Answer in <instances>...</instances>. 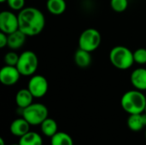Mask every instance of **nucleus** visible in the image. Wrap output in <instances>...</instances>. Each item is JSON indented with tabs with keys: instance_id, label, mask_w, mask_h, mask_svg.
Listing matches in <instances>:
<instances>
[{
	"instance_id": "obj_17",
	"label": "nucleus",
	"mask_w": 146,
	"mask_h": 145,
	"mask_svg": "<svg viewBox=\"0 0 146 145\" xmlns=\"http://www.w3.org/2000/svg\"><path fill=\"white\" fill-rule=\"evenodd\" d=\"M40 129L42 133L48 138H52L58 131V126L54 119L47 118L40 125Z\"/></svg>"
},
{
	"instance_id": "obj_22",
	"label": "nucleus",
	"mask_w": 146,
	"mask_h": 145,
	"mask_svg": "<svg viewBox=\"0 0 146 145\" xmlns=\"http://www.w3.org/2000/svg\"><path fill=\"white\" fill-rule=\"evenodd\" d=\"M134 62L139 65H145L146 64V49L145 48H139L133 52Z\"/></svg>"
},
{
	"instance_id": "obj_24",
	"label": "nucleus",
	"mask_w": 146,
	"mask_h": 145,
	"mask_svg": "<svg viewBox=\"0 0 146 145\" xmlns=\"http://www.w3.org/2000/svg\"><path fill=\"white\" fill-rule=\"evenodd\" d=\"M8 46V34L0 32V48L3 49Z\"/></svg>"
},
{
	"instance_id": "obj_15",
	"label": "nucleus",
	"mask_w": 146,
	"mask_h": 145,
	"mask_svg": "<svg viewBox=\"0 0 146 145\" xmlns=\"http://www.w3.org/2000/svg\"><path fill=\"white\" fill-rule=\"evenodd\" d=\"M74 60L75 64L81 68H86L87 67H89L92 63V56H91V52L81 50V49H78L75 53H74Z\"/></svg>"
},
{
	"instance_id": "obj_13",
	"label": "nucleus",
	"mask_w": 146,
	"mask_h": 145,
	"mask_svg": "<svg viewBox=\"0 0 146 145\" xmlns=\"http://www.w3.org/2000/svg\"><path fill=\"white\" fill-rule=\"evenodd\" d=\"M27 35L21 30H17L10 34H8V47L11 50H17L21 49L27 39Z\"/></svg>"
},
{
	"instance_id": "obj_12",
	"label": "nucleus",
	"mask_w": 146,
	"mask_h": 145,
	"mask_svg": "<svg viewBox=\"0 0 146 145\" xmlns=\"http://www.w3.org/2000/svg\"><path fill=\"white\" fill-rule=\"evenodd\" d=\"M127 124L131 131L140 132L146 127V113L129 115Z\"/></svg>"
},
{
	"instance_id": "obj_27",
	"label": "nucleus",
	"mask_w": 146,
	"mask_h": 145,
	"mask_svg": "<svg viewBox=\"0 0 146 145\" xmlns=\"http://www.w3.org/2000/svg\"><path fill=\"white\" fill-rule=\"evenodd\" d=\"M11 145H20V144H19V143H18V144H11Z\"/></svg>"
},
{
	"instance_id": "obj_4",
	"label": "nucleus",
	"mask_w": 146,
	"mask_h": 145,
	"mask_svg": "<svg viewBox=\"0 0 146 145\" xmlns=\"http://www.w3.org/2000/svg\"><path fill=\"white\" fill-rule=\"evenodd\" d=\"M49 110L47 107L39 103H33L28 107L22 109V117L31 126H40L48 118Z\"/></svg>"
},
{
	"instance_id": "obj_10",
	"label": "nucleus",
	"mask_w": 146,
	"mask_h": 145,
	"mask_svg": "<svg viewBox=\"0 0 146 145\" xmlns=\"http://www.w3.org/2000/svg\"><path fill=\"white\" fill-rule=\"evenodd\" d=\"M130 81L136 90L146 91V68H139L134 69L131 73Z\"/></svg>"
},
{
	"instance_id": "obj_26",
	"label": "nucleus",
	"mask_w": 146,
	"mask_h": 145,
	"mask_svg": "<svg viewBox=\"0 0 146 145\" xmlns=\"http://www.w3.org/2000/svg\"><path fill=\"white\" fill-rule=\"evenodd\" d=\"M6 1H7V0H0V2H1V3H5Z\"/></svg>"
},
{
	"instance_id": "obj_2",
	"label": "nucleus",
	"mask_w": 146,
	"mask_h": 145,
	"mask_svg": "<svg viewBox=\"0 0 146 145\" xmlns=\"http://www.w3.org/2000/svg\"><path fill=\"white\" fill-rule=\"evenodd\" d=\"M122 109L129 115L142 114L146 106V97L143 91L139 90H131L125 92L121 99Z\"/></svg>"
},
{
	"instance_id": "obj_5",
	"label": "nucleus",
	"mask_w": 146,
	"mask_h": 145,
	"mask_svg": "<svg viewBox=\"0 0 146 145\" xmlns=\"http://www.w3.org/2000/svg\"><path fill=\"white\" fill-rule=\"evenodd\" d=\"M38 67V58L32 50H25L19 56L16 68L21 76H33Z\"/></svg>"
},
{
	"instance_id": "obj_8",
	"label": "nucleus",
	"mask_w": 146,
	"mask_h": 145,
	"mask_svg": "<svg viewBox=\"0 0 146 145\" xmlns=\"http://www.w3.org/2000/svg\"><path fill=\"white\" fill-rule=\"evenodd\" d=\"M19 30L18 15L12 10H3L0 13V31L6 34H10Z\"/></svg>"
},
{
	"instance_id": "obj_9",
	"label": "nucleus",
	"mask_w": 146,
	"mask_h": 145,
	"mask_svg": "<svg viewBox=\"0 0 146 145\" xmlns=\"http://www.w3.org/2000/svg\"><path fill=\"white\" fill-rule=\"evenodd\" d=\"M21 74L15 66L5 65L0 69V82L5 86L15 85Z\"/></svg>"
},
{
	"instance_id": "obj_3",
	"label": "nucleus",
	"mask_w": 146,
	"mask_h": 145,
	"mask_svg": "<svg viewBox=\"0 0 146 145\" xmlns=\"http://www.w3.org/2000/svg\"><path fill=\"white\" fill-rule=\"evenodd\" d=\"M110 61L111 64L120 70H127L133 65V52L126 46L117 45L110 51Z\"/></svg>"
},
{
	"instance_id": "obj_14",
	"label": "nucleus",
	"mask_w": 146,
	"mask_h": 145,
	"mask_svg": "<svg viewBox=\"0 0 146 145\" xmlns=\"http://www.w3.org/2000/svg\"><path fill=\"white\" fill-rule=\"evenodd\" d=\"M33 96L27 88L21 89L15 95V103L18 108L25 109L31 105L33 101Z\"/></svg>"
},
{
	"instance_id": "obj_21",
	"label": "nucleus",
	"mask_w": 146,
	"mask_h": 145,
	"mask_svg": "<svg viewBox=\"0 0 146 145\" xmlns=\"http://www.w3.org/2000/svg\"><path fill=\"white\" fill-rule=\"evenodd\" d=\"M19 56L20 55H18L16 52H15V50H10V51L7 52L3 57V62H4L5 65L16 67V64L19 60Z\"/></svg>"
},
{
	"instance_id": "obj_16",
	"label": "nucleus",
	"mask_w": 146,
	"mask_h": 145,
	"mask_svg": "<svg viewBox=\"0 0 146 145\" xmlns=\"http://www.w3.org/2000/svg\"><path fill=\"white\" fill-rule=\"evenodd\" d=\"M46 9L53 15H61L67 9V3L65 0H47Z\"/></svg>"
},
{
	"instance_id": "obj_18",
	"label": "nucleus",
	"mask_w": 146,
	"mask_h": 145,
	"mask_svg": "<svg viewBox=\"0 0 146 145\" xmlns=\"http://www.w3.org/2000/svg\"><path fill=\"white\" fill-rule=\"evenodd\" d=\"M20 145H43L41 136L34 132H28L27 134L20 138Z\"/></svg>"
},
{
	"instance_id": "obj_7",
	"label": "nucleus",
	"mask_w": 146,
	"mask_h": 145,
	"mask_svg": "<svg viewBox=\"0 0 146 145\" xmlns=\"http://www.w3.org/2000/svg\"><path fill=\"white\" fill-rule=\"evenodd\" d=\"M27 89L33 94L34 98H41L46 95L49 90V83L47 79L40 74H33L31 76Z\"/></svg>"
},
{
	"instance_id": "obj_28",
	"label": "nucleus",
	"mask_w": 146,
	"mask_h": 145,
	"mask_svg": "<svg viewBox=\"0 0 146 145\" xmlns=\"http://www.w3.org/2000/svg\"><path fill=\"white\" fill-rule=\"evenodd\" d=\"M145 113H146V106H145Z\"/></svg>"
},
{
	"instance_id": "obj_25",
	"label": "nucleus",
	"mask_w": 146,
	"mask_h": 145,
	"mask_svg": "<svg viewBox=\"0 0 146 145\" xmlns=\"http://www.w3.org/2000/svg\"><path fill=\"white\" fill-rule=\"evenodd\" d=\"M0 145H5L4 144V140L2 138H0Z\"/></svg>"
},
{
	"instance_id": "obj_11",
	"label": "nucleus",
	"mask_w": 146,
	"mask_h": 145,
	"mask_svg": "<svg viewBox=\"0 0 146 145\" xmlns=\"http://www.w3.org/2000/svg\"><path fill=\"white\" fill-rule=\"evenodd\" d=\"M30 126L31 125L23 117H21L12 121L9 130L12 135L21 138L30 132Z\"/></svg>"
},
{
	"instance_id": "obj_19",
	"label": "nucleus",
	"mask_w": 146,
	"mask_h": 145,
	"mask_svg": "<svg viewBox=\"0 0 146 145\" xmlns=\"http://www.w3.org/2000/svg\"><path fill=\"white\" fill-rule=\"evenodd\" d=\"M50 138V145H74L71 136L63 132H57Z\"/></svg>"
},
{
	"instance_id": "obj_1",
	"label": "nucleus",
	"mask_w": 146,
	"mask_h": 145,
	"mask_svg": "<svg viewBox=\"0 0 146 145\" xmlns=\"http://www.w3.org/2000/svg\"><path fill=\"white\" fill-rule=\"evenodd\" d=\"M19 30L27 37H34L42 32L45 26L43 12L35 7H25L18 14Z\"/></svg>"
},
{
	"instance_id": "obj_20",
	"label": "nucleus",
	"mask_w": 146,
	"mask_h": 145,
	"mask_svg": "<svg viewBox=\"0 0 146 145\" xmlns=\"http://www.w3.org/2000/svg\"><path fill=\"white\" fill-rule=\"evenodd\" d=\"M110 6L114 11L121 13L127 9L128 0H110Z\"/></svg>"
},
{
	"instance_id": "obj_29",
	"label": "nucleus",
	"mask_w": 146,
	"mask_h": 145,
	"mask_svg": "<svg viewBox=\"0 0 146 145\" xmlns=\"http://www.w3.org/2000/svg\"><path fill=\"white\" fill-rule=\"evenodd\" d=\"M145 139H146V129H145Z\"/></svg>"
},
{
	"instance_id": "obj_23",
	"label": "nucleus",
	"mask_w": 146,
	"mask_h": 145,
	"mask_svg": "<svg viewBox=\"0 0 146 145\" xmlns=\"http://www.w3.org/2000/svg\"><path fill=\"white\" fill-rule=\"evenodd\" d=\"M6 3L12 11H21L25 8V0H7Z\"/></svg>"
},
{
	"instance_id": "obj_6",
	"label": "nucleus",
	"mask_w": 146,
	"mask_h": 145,
	"mask_svg": "<svg viewBox=\"0 0 146 145\" xmlns=\"http://www.w3.org/2000/svg\"><path fill=\"white\" fill-rule=\"evenodd\" d=\"M102 36L96 28L84 30L79 37V48L89 52L95 51L101 44Z\"/></svg>"
}]
</instances>
